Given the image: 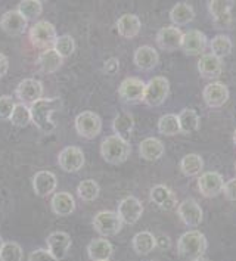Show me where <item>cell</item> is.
Masks as SVG:
<instances>
[{"label":"cell","instance_id":"1","mask_svg":"<svg viewBox=\"0 0 236 261\" xmlns=\"http://www.w3.org/2000/svg\"><path fill=\"white\" fill-rule=\"evenodd\" d=\"M62 100L59 97H42L37 102L30 105L31 123L34 124L43 135H52L56 130V123L52 115L61 110Z\"/></svg>","mask_w":236,"mask_h":261},{"label":"cell","instance_id":"2","mask_svg":"<svg viewBox=\"0 0 236 261\" xmlns=\"http://www.w3.org/2000/svg\"><path fill=\"white\" fill-rule=\"evenodd\" d=\"M208 247L205 234L199 230H188L181 234L177 241V254L183 260L194 261L199 257H204Z\"/></svg>","mask_w":236,"mask_h":261},{"label":"cell","instance_id":"3","mask_svg":"<svg viewBox=\"0 0 236 261\" xmlns=\"http://www.w3.org/2000/svg\"><path fill=\"white\" fill-rule=\"evenodd\" d=\"M132 153V145L128 140H124L117 135H111L102 140L100 155L102 158L112 165L124 164Z\"/></svg>","mask_w":236,"mask_h":261},{"label":"cell","instance_id":"4","mask_svg":"<svg viewBox=\"0 0 236 261\" xmlns=\"http://www.w3.org/2000/svg\"><path fill=\"white\" fill-rule=\"evenodd\" d=\"M28 37L30 41L33 43V46L39 47V49H54L55 41L58 39L56 34V27L49 22V21H37L34 22V25L30 28L28 31Z\"/></svg>","mask_w":236,"mask_h":261},{"label":"cell","instance_id":"5","mask_svg":"<svg viewBox=\"0 0 236 261\" xmlns=\"http://www.w3.org/2000/svg\"><path fill=\"white\" fill-rule=\"evenodd\" d=\"M170 93V82L163 75H155L145 86L143 103L148 107H160L166 102Z\"/></svg>","mask_w":236,"mask_h":261},{"label":"cell","instance_id":"6","mask_svg":"<svg viewBox=\"0 0 236 261\" xmlns=\"http://www.w3.org/2000/svg\"><path fill=\"white\" fill-rule=\"evenodd\" d=\"M74 125L80 138L92 140L102 132V118L93 111H83L75 117Z\"/></svg>","mask_w":236,"mask_h":261},{"label":"cell","instance_id":"7","mask_svg":"<svg viewBox=\"0 0 236 261\" xmlns=\"http://www.w3.org/2000/svg\"><path fill=\"white\" fill-rule=\"evenodd\" d=\"M93 229L102 238H108V236H115L121 232L123 229V221L120 219V216L115 211H99L96 216L93 217Z\"/></svg>","mask_w":236,"mask_h":261},{"label":"cell","instance_id":"8","mask_svg":"<svg viewBox=\"0 0 236 261\" xmlns=\"http://www.w3.org/2000/svg\"><path fill=\"white\" fill-rule=\"evenodd\" d=\"M146 83L139 77H127L118 86V96L125 103H139L143 102Z\"/></svg>","mask_w":236,"mask_h":261},{"label":"cell","instance_id":"9","mask_svg":"<svg viewBox=\"0 0 236 261\" xmlns=\"http://www.w3.org/2000/svg\"><path fill=\"white\" fill-rule=\"evenodd\" d=\"M208 46L207 36L199 30H189L183 33L180 49L189 56H202Z\"/></svg>","mask_w":236,"mask_h":261},{"label":"cell","instance_id":"10","mask_svg":"<svg viewBox=\"0 0 236 261\" xmlns=\"http://www.w3.org/2000/svg\"><path fill=\"white\" fill-rule=\"evenodd\" d=\"M86 158L84 152L78 146H67L58 155V164L65 173H77L83 168Z\"/></svg>","mask_w":236,"mask_h":261},{"label":"cell","instance_id":"11","mask_svg":"<svg viewBox=\"0 0 236 261\" xmlns=\"http://www.w3.org/2000/svg\"><path fill=\"white\" fill-rule=\"evenodd\" d=\"M230 92L227 89V86L222 82H213L207 84L202 90V97L204 102L208 108L213 110H219L223 105L229 100Z\"/></svg>","mask_w":236,"mask_h":261},{"label":"cell","instance_id":"12","mask_svg":"<svg viewBox=\"0 0 236 261\" xmlns=\"http://www.w3.org/2000/svg\"><path fill=\"white\" fill-rule=\"evenodd\" d=\"M43 83L40 80L36 79H24L22 82H19V84L16 86L15 95L19 99L21 103L25 105H31L34 102H37L39 99L43 97Z\"/></svg>","mask_w":236,"mask_h":261},{"label":"cell","instance_id":"13","mask_svg":"<svg viewBox=\"0 0 236 261\" xmlns=\"http://www.w3.org/2000/svg\"><path fill=\"white\" fill-rule=\"evenodd\" d=\"M177 216L183 221V224L188 226V227H198L204 220L202 208L192 198H188V199L181 201L180 204L177 205Z\"/></svg>","mask_w":236,"mask_h":261},{"label":"cell","instance_id":"14","mask_svg":"<svg viewBox=\"0 0 236 261\" xmlns=\"http://www.w3.org/2000/svg\"><path fill=\"white\" fill-rule=\"evenodd\" d=\"M224 180L217 171H205L198 177V189L205 198H216L223 192Z\"/></svg>","mask_w":236,"mask_h":261},{"label":"cell","instance_id":"15","mask_svg":"<svg viewBox=\"0 0 236 261\" xmlns=\"http://www.w3.org/2000/svg\"><path fill=\"white\" fill-rule=\"evenodd\" d=\"M117 214L123 221V224H136L143 214V205L136 196H125L120 201Z\"/></svg>","mask_w":236,"mask_h":261},{"label":"cell","instance_id":"16","mask_svg":"<svg viewBox=\"0 0 236 261\" xmlns=\"http://www.w3.org/2000/svg\"><path fill=\"white\" fill-rule=\"evenodd\" d=\"M181 37H183V33L180 28L168 25V27H163L156 33L155 40L160 49L166 52H176L177 49H180Z\"/></svg>","mask_w":236,"mask_h":261},{"label":"cell","instance_id":"17","mask_svg":"<svg viewBox=\"0 0 236 261\" xmlns=\"http://www.w3.org/2000/svg\"><path fill=\"white\" fill-rule=\"evenodd\" d=\"M46 244H47V249L50 251V254L55 257L56 260L61 261L67 258L71 245H72V241H71V236L67 232L59 230V232H54V233L49 234L46 239Z\"/></svg>","mask_w":236,"mask_h":261},{"label":"cell","instance_id":"18","mask_svg":"<svg viewBox=\"0 0 236 261\" xmlns=\"http://www.w3.org/2000/svg\"><path fill=\"white\" fill-rule=\"evenodd\" d=\"M27 27L28 21L16 9L6 11L0 18V28L8 36H21L25 33Z\"/></svg>","mask_w":236,"mask_h":261},{"label":"cell","instance_id":"19","mask_svg":"<svg viewBox=\"0 0 236 261\" xmlns=\"http://www.w3.org/2000/svg\"><path fill=\"white\" fill-rule=\"evenodd\" d=\"M56 186H58V179L52 171L42 170L37 171L33 177V191L40 198L52 195L56 191Z\"/></svg>","mask_w":236,"mask_h":261},{"label":"cell","instance_id":"20","mask_svg":"<svg viewBox=\"0 0 236 261\" xmlns=\"http://www.w3.org/2000/svg\"><path fill=\"white\" fill-rule=\"evenodd\" d=\"M149 198L155 205L164 211H170L177 206L176 195L166 185H155L149 192Z\"/></svg>","mask_w":236,"mask_h":261},{"label":"cell","instance_id":"21","mask_svg":"<svg viewBox=\"0 0 236 261\" xmlns=\"http://www.w3.org/2000/svg\"><path fill=\"white\" fill-rule=\"evenodd\" d=\"M198 71L204 79L208 80L219 79L223 72V59L214 56L213 54H204L198 61Z\"/></svg>","mask_w":236,"mask_h":261},{"label":"cell","instance_id":"22","mask_svg":"<svg viewBox=\"0 0 236 261\" xmlns=\"http://www.w3.org/2000/svg\"><path fill=\"white\" fill-rule=\"evenodd\" d=\"M115 28H117L118 34H120L123 39L132 40V39H135V37L140 33L142 21H140V18L138 15L124 14L117 19Z\"/></svg>","mask_w":236,"mask_h":261},{"label":"cell","instance_id":"23","mask_svg":"<svg viewBox=\"0 0 236 261\" xmlns=\"http://www.w3.org/2000/svg\"><path fill=\"white\" fill-rule=\"evenodd\" d=\"M133 62L135 65L142 71H151L153 69L158 62H160V55L158 52L153 49L152 46H140L135 50V55H133Z\"/></svg>","mask_w":236,"mask_h":261},{"label":"cell","instance_id":"24","mask_svg":"<svg viewBox=\"0 0 236 261\" xmlns=\"http://www.w3.org/2000/svg\"><path fill=\"white\" fill-rule=\"evenodd\" d=\"M50 208L59 217H68L75 211V199L68 192H55L50 199Z\"/></svg>","mask_w":236,"mask_h":261},{"label":"cell","instance_id":"25","mask_svg":"<svg viewBox=\"0 0 236 261\" xmlns=\"http://www.w3.org/2000/svg\"><path fill=\"white\" fill-rule=\"evenodd\" d=\"M166 152V146L164 143L156 138H146L140 142L139 145V153L140 156L145 160V161H158Z\"/></svg>","mask_w":236,"mask_h":261},{"label":"cell","instance_id":"26","mask_svg":"<svg viewBox=\"0 0 236 261\" xmlns=\"http://www.w3.org/2000/svg\"><path fill=\"white\" fill-rule=\"evenodd\" d=\"M36 64L43 74H54L62 67L64 58L59 55L55 49H46V50H42V54L37 56Z\"/></svg>","mask_w":236,"mask_h":261},{"label":"cell","instance_id":"27","mask_svg":"<svg viewBox=\"0 0 236 261\" xmlns=\"http://www.w3.org/2000/svg\"><path fill=\"white\" fill-rule=\"evenodd\" d=\"M87 254L92 261L110 260L114 254V247L107 238H96L87 245Z\"/></svg>","mask_w":236,"mask_h":261},{"label":"cell","instance_id":"28","mask_svg":"<svg viewBox=\"0 0 236 261\" xmlns=\"http://www.w3.org/2000/svg\"><path fill=\"white\" fill-rule=\"evenodd\" d=\"M170 19L174 24V27H181V25H188L189 22H192L195 19V9L192 5L186 3V2H179L173 6V9L170 11Z\"/></svg>","mask_w":236,"mask_h":261},{"label":"cell","instance_id":"29","mask_svg":"<svg viewBox=\"0 0 236 261\" xmlns=\"http://www.w3.org/2000/svg\"><path fill=\"white\" fill-rule=\"evenodd\" d=\"M132 247H133L135 252L138 255H148L156 248V239H155V236L151 232L142 230V232L133 236Z\"/></svg>","mask_w":236,"mask_h":261},{"label":"cell","instance_id":"30","mask_svg":"<svg viewBox=\"0 0 236 261\" xmlns=\"http://www.w3.org/2000/svg\"><path fill=\"white\" fill-rule=\"evenodd\" d=\"M133 128H135V118L130 112H120L112 121L114 133L124 140H128V138L132 136Z\"/></svg>","mask_w":236,"mask_h":261},{"label":"cell","instance_id":"31","mask_svg":"<svg viewBox=\"0 0 236 261\" xmlns=\"http://www.w3.org/2000/svg\"><path fill=\"white\" fill-rule=\"evenodd\" d=\"M180 171L186 177H195L199 176L204 168V160L198 153H188L180 160Z\"/></svg>","mask_w":236,"mask_h":261},{"label":"cell","instance_id":"32","mask_svg":"<svg viewBox=\"0 0 236 261\" xmlns=\"http://www.w3.org/2000/svg\"><path fill=\"white\" fill-rule=\"evenodd\" d=\"M179 117V124H180V133L181 135H191L199 130L201 125V118L198 115V112L191 108H185L180 111Z\"/></svg>","mask_w":236,"mask_h":261},{"label":"cell","instance_id":"33","mask_svg":"<svg viewBox=\"0 0 236 261\" xmlns=\"http://www.w3.org/2000/svg\"><path fill=\"white\" fill-rule=\"evenodd\" d=\"M209 49H211V54L217 58H226L232 54V49H233V43L230 40L229 36L226 34H217L216 37H213V40L209 41Z\"/></svg>","mask_w":236,"mask_h":261},{"label":"cell","instance_id":"34","mask_svg":"<svg viewBox=\"0 0 236 261\" xmlns=\"http://www.w3.org/2000/svg\"><path fill=\"white\" fill-rule=\"evenodd\" d=\"M99 192H100V186L96 180L93 179L82 180L77 186V195L84 202H92L97 199Z\"/></svg>","mask_w":236,"mask_h":261},{"label":"cell","instance_id":"35","mask_svg":"<svg viewBox=\"0 0 236 261\" xmlns=\"http://www.w3.org/2000/svg\"><path fill=\"white\" fill-rule=\"evenodd\" d=\"M158 132L163 136H176L180 133V124H179V117L176 114H166L158 120Z\"/></svg>","mask_w":236,"mask_h":261},{"label":"cell","instance_id":"36","mask_svg":"<svg viewBox=\"0 0 236 261\" xmlns=\"http://www.w3.org/2000/svg\"><path fill=\"white\" fill-rule=\"evenodd\" d=\"M16 11L27 21H36L43 12V2H40V0H22V2H19Z\"/></svg>","mask_w":236,"mask_h":261},{"label":"cell","instance_id":"37","mask_svg":"<svg viewBox=\"0 0 236 261\" xmlns=\"http://www.w3.org/2000/svg\"><path fill=\"white\" fill-rule=\"evenodd\" d=\"M12 125L18 127V128H25L31 124V112H30V107L25 103H15L14 112L11 115L9 120Z\"/></svg>","mask_w":236,"mask_h":261},{"label":"cell","instance_id":"38","mask_svg":"<svg viewBox=\"0 0 236 261\" xmlns=\"http://www.w3.org/2000/svg\"><path fill=\"white\" fill-rule=\"evenodd\" d=\"M24 251L18 242H5L0 251V261H22Z\"/></svg>","mask_w":236,"mask_h":261},{"label":"cell","instance_id":"39","mask_svg":"<svg viewBox=\"0 0 236 261\" xmlns=\"http://www.w3.org/2000/svg\"><path fill=\"white\" fill-rule=\"evenodd\" d=\"M54 49L65 59V58H68V56L74 54V50H75V41H74L72 36H70V34L58 36Z\"/></svg>","mask_w":236,"mask_h":261},{"label":"cell","instance_id":"40","mask_svg":"<svg viewBox=\"0 0 236 261\" xmlns=\"http://www.w3.org/2000/svg\"><path fill=\"white\" fill-rule=\"evenodd\" d=\"M235 2H224V0H209L208 2V11L211 18H219L224 14L232 12Z\"/></svg>","mask_w":236,"mask_h":261},{"label":"cell","instance_id":"41","mask_svg":"<svg viewBox=\"0 0 236 261\" xmlns=\"http://www.w3.org/2000/svg\"><path fill=\"white\" fill-rule=\"evenodd\" d=\"M14 108L15 102L12 96H9V95L0 96V121L11 120V115L14 112Z\"/></svg>","mask_w":236,"mask_h":261},{"label":"cell","instance_id":"42","mask_svg":"<svg viewBox=\"0 0 236 261\" xmlns=\"http://www.w3.org/2000/svg\"><path fill=\"white\" fill-rule=\"evenodd\" d=\"M28 261H58L50 254L49 249H43V248H39L36 251H33L28 257Z\"/></svg>","mask_w":236,"mask_h":261},{"label":"cell","instance_id":"43","mask_svg":"<svg viewBox=\"0 0 236 261\" xmlns=\"http://www.w3.org/2000/svg\"><path fill=\"white\" fill-rule=\"evenodd\" d=\"M222 193L227 201L236 202V177H232L227 181H224V188H223Z\"/></svg>","mask_w":236,"mask_h":261},{"label":"cell","instance_id":"44","mask_svg":"<svg viewBox=\"0 0 236 261\" xmlns=\"http://www.w3.org/2000/svg\"><path fill=\"white\" fill-rule=\"evenodd\" d=\"M213 22H214V25H216L217 28H230L232 22H233L232 12L222 15V16H219V18H214V19H213Z\"/></svg>","mask_w":236,"mask_h":261},{"label":"cell","instance_id":"45","mask_svg":"<svg viewBox=\"0 0 236 261\" xmlns=\"http://www.w3.org/2000/svg\"><path fill=\"white\" fill-rule=\"evenodd\" d=\"M120 69V61L117 58H110L105 61V65H103V71L110 75H114L117 71Z\"/></svg>","mask_w":236,"mask_h":261},{"label":"cell","instance_id":"46","mask_svg":"<svg viewBox=\"0 0 236 261\" xmlns=\"http://www.w3.org/2000/svg\"><path fill=\"white\" fill-rule=\"evenodd\" d=\"M155 239H156V248L161 251H167L171 247V241L167 234H158V236H155Z\"/></svg>","mask_w":236,"mask_h":261},{"label":"cell","instance_id":"47","mask_svg":"<svg viewBox=\"0 0 236 261\" xmlns=\"http://www.w3.org/2000/svg\"><path fill=\"white\" fill-rule=\"evenodd\" d=\"M9 71V59L5 54H0V80L8 74Z\"/></svg>","mask_w":236,"mask_h":261},{"label":"cell","instance_id":"48","mask_svg":"<svg viewBox=\"0 0 236 261\" xmlns=\"http://www.w3.org/2000/svg\"><path fill=\"white\" fill-rule=\"evenodd\" d=\"M194 261H208V260H207L205 257H199V258H196V260H194Z\"/></svg>","mask_w":236,"mask_h":261},{"label":"cell","instance_id":"49","mask_svg":"<svg viewBox=\"0 0 236 261\" xmlns=\"http://www.w3.org/2000/svg\"><path fill=\"white\" fill-rule=\"evenodd\" d=\"M3 244H5V242H3V239H2V236H0V251H2V248H3Z\"/></svg>","mask_w":236,"mask_h":261},{"label":"cell","instance_id":"50","mask_svg":"<svg viewBox=\"0 0 236 261\" xmlns=\"http://www.w3.org/2000/svg\"><path fill=\"white\" fill-rule=\"evenodd\" d=\"M233 143H235V146H236V130L233 132Z\"/></svg>","mask_w":236,"mask_h":261},{"label":"cell","instance_id":"51","mask_svg":"<svg viewBox=\"0 0 236 261\" xmlns=\"http://www.w3.org/2000/svg\"><path fill=\"white\" fill-rule=\"evenodd\" d=\"M235 171H236V163H235Z\"/></svg>","mask_w":236,"mask_h":261},{"label":"cell","instance_id":"52","mask_svg":"<svg viewBox=\"0 0 236 261\" xmlns=\"http://www.w3.org/2000/svg\"><path fill=\"white\" fill-rule=\"evenodd\" d=\"M105 261H110V260H105Z\"/></svg>","mask_w":236,"mask_h":261}]
</instances>
